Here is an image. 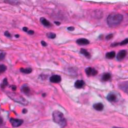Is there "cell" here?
<instances>
[{"mask_svg": "<svg viewBox=\"0 0 128 128\" xmlns=\"http://www.w3.org/2000/svg\"><path fill=\"white\" fill-rule=\"evenodd\" d=\"M123 21V16L120 13H111L107 17V24L109 26H118Z\"/></svg>", "mask_w": 128, "mask_h": 128, "instance_id": "cell-1", "label": "cell"}, {"mask_svg": "<svg viewBox=\"0 0 128 128\" xmlns=\"http://www.w3.org/2000/svg\"><path fill=\"white\" fill-rule=\"evenodd\" d=\"M52 117H53V121L55 123H57L60 127H65L66 126V119L64 117L63 113L60 112V111H54L52 114Z\"/></svg>", "mask_w": 128, "mask_h": 128, "instance_id": "cell-2", "label": "cell"}, {"mask_svg": "<svg viewBox=\"0 0 128 128\" xmlns=\"http://www.w3.org/2000/svg\"><path fill=\"white\" fill-rule=\"evenodd\" d=\"M8 96L11 99H13L14 101H16V102H18V103H20V104H23V105H27V101L24 99V98H22L21 96H18V95H16V94H11V93H8Z\"/></svg>", "mask_w": 128, "mask_h": 128, "instance_id": "cell-3", "label": "cell"}, {"mask_svg": "<svg viewBox=\"0 0 128 128\" xmlns=\"http://www.w3.org/2000/svg\"><path fill=\"white\" fill-rule=\"evenodd\" d=\"M85 72H86V75H87V76H95L96 74H97V71H96V69H94V68H92V67L86 68Z\"/></svg>", "mask_w": 128, "mask_h": 128, "instance_id": "cell-4", "label": "cell"}, {"mask_svg": "<svg viewBox=\"0 0 128 128\" xmlns=\"http://www.w3.org/2000/svg\"><path fill=\"white\" fill-rule=\"evenodd\" d=\"M10 122H11V124H12L13 127H18V126H20L21 124L23 123V120L16 119V118H11V119H10Z\"/></svg>", "mask_w": 128, "mask_h": 128, "instance_id": "cell-5", "label": "cell"}, {"mask_svg": "<svg viewBox=\"0 0 128 128\" xmlns=\"http://www.w3.org/2000/svg\"><path fill=\"white\" fill-rule=\"evenodd\" d=\"M119 88L124 91L125 93H128V81H125V82H122L119 84Z\"/></svg>", "mask_w": 128, "mask_h": 128, "instance_id": "cell-6", "label": "cell"}, {"mask_svg": "<svg viewBox=\"0 0 128 128\" xmlns=\"http://www.w3.org/2000/svg\"><path fill=\"white\" fill-rule=\"evenodd\" d=\"M49 80H50V82H52V83H59V82L61 81V77H60L59 75H52Z\"/></svg>", "mask_w": 128, "mask_h": 128, "instance_id": "cell-7", "label": "cell"}, {"mask_svg": "<svg viewBox=\"0 0 128 128\" xmlns=\"http://www.w3.org/2000/svg\"><path fill=\"white\" fill-rule=\"evenodd\" d=\"M74 86H75V88L77 89H80V88H83L85 86V82L83 80H77L75 82V84H74Z\"/></svg>", "mask_w": 128, "mask_h": 128, "instance_id": "cell-8", "label": "cell"}, {"mask_svg": "<svg viewBox=\"0 0 128 128\" xmlns=\"http://www.w3.org/2000/svg\"><path fill=\"white\" fill-rule=\"evenodd\" d=\"M126 54H127V52H126V50H121V51H119V53H118V55H117V60H122L125 56H126Z\"/></svg>", "mask_w": 128, "mask_h": 128, "instance_id": "cell-9", "label": "cell"}, {"mask_svg": "<svg viewBox=\"0 0 128 128\" xmlns=\"http://www.w3.org/2000/svg\"><path fill=\"white\" fill-rule=\"evenodd\" d=\"M77 44H79V45H87V44H89V41L87 39H85V38H80V39L77 40Z\"/></svg>", "mask_w": 128, "mask_h": 128, "instance_id": "cell-10", "label": "cell"}, {"mask_svg": "<svg viewBox=\"0 0 128 128\" xmlns=\"http://www.w3.org/2000/svg\"><path fill=\"white\" fill-rule=\"evenodd\" d=\"M116 99H117V96H116L115 94H113V93L108 94V96H107V100H108V101H110V102H115Z\"/></svg>", "mask_w": 128, "mask_h": 128, "instance_id": "cell-11", "label": "cell"}, {"mask_svg": "<svg viewBox=\"0 0 128 128\" xmlns=\"http://www.w3.org/2000/svg\"><path fill=\"white\" fill-rule=\"evenodd\" d=\"M40 22H41L42 24H43L44 26H46V27H51V23L49 22V21H48L47 19H45V18H43V17L40 18Z\"/></svg>", "mask_w": 128, "mask_h": 128, "instance_id": "cell-12", "label": "cell"}, {"mask_svg": "<svg viewBox=\"0 0 128 128\" xmlns=\"http://www.w3.org/2000/svg\"><path fill=\"white\" fill-rule=\"evenodd\" d=\"M93 107H94V109H96V110L101 111V110H103V104H101V103H96V104L93 105Z\"/></svg>", "mask_w": 128, "mask_h": 128, "instance_id": "cell-13", "label": "cell"}, {"mask_svg": "<svg viewBox=\"0 0 128 128\" xmlns=\"http://www.w3.org/2000/svg\"><path fill=\"white\" fill-rule=\"evenodd\" d=\"M110 78H111V74L110 73H105L102 76V81H108V80H110Z\"/></svg>", "mask_w": 128, "mask_h": 128, "instance_id": "cell-14", "label": "cell"}, {"mask_svg": "<svg viewBox=\"0 0 128 128\" xmlns=\"http://www.w3.org/2000/svg\"><path fill=\"white\" fill-rule=\"evenodd\" d=\"M115 52L114 51H111V52H108V53H106V58H108V59H113L115 57Z\"/></svg>", "mask_w": 128, "mask_h": 128, "instance_id": "cell-15", "label": "cell"}, {"mask_svg": "<svg viewBox=\"0 0 128 128\" xmlns=\"http://www.w3.org/2000/svg\"><path fill=\"white\" fill-rule=\"evenodd\" d=\"M21 90H22V92H24L25 94H29L30 93V88L27 86V85H23L22 88H21Z\"/></svg>", "mask_w": 128, "mask_h": 128, "instance_id": "cell-16", "label": "cell"}, {"mask_svg": "<svg viewBox=\"0 0 128 128\" xmlns=\"http://www.w3.org/2000/svg\"><path fill=\"white\" fill-rule=\"evenodd\" d=\"M80 53L81 54H83V55H85V57H87V58H90L91 56H90V53L87 51V50H85V49H81L80 50Z\"/></svg>", "mask_w": 128, "mask_h": 128, "instance_id": "cell-17", "label": "cell"}, {"mask_svg": "<svg viewBox=\"0 0 128 128\" xmlns=\"http://www.w3.org/2000/svg\"><path fill=\"white\" fill-rule=\"evenodd\" d=\"M20 72L25 73V74H29V73L32 72V69L31 68H20Z\"/></svg>", "mask_w": 128, "mask_h": 128, "instance_id": "cell-18", "label": "cell"}, {"mask_svg": "<svg viewBox=\"0 0 128 128\" xmlns=\"http://www.w3.org/2000/svg\"><path fill=\"white\" fill-rule=\"evenodd\" d=\"M125 44H128V38H127V39H124L122 42H120V43H115V44H113V46H116V45H125Z\"/></svg>", "mask_w": 128, "mask_h": 128, "instance_id": "cell-19", "label": "cell"}, {"mask_svg": "<svg viewBox=\"0 0 128 128\" xmlns=\"http://www.w3.org/2000/svg\"><path fill=\"white\" fill-rule=\"evenodd\" d=\"M6 66L4 65V64H0V74L1 73H3V72H5L6 71Z\"/></svg>", "mask_w": 128, "mask_h": 128, "instance_id": "cell-20", "label": "cell"}, {"mask_svg": "<svg viewBox=\"0 0 128 128\" xmlns=\"http://www.w3.org/2000/svg\"><path fill=\"white\" fill-rule=\"evenodd\" d=\"M5 55H6V53L3 50H0V61H2L5 58Z\"/></svg>", "mask_w": 128, "mask_h": 128, "instance_id": "cell-21", "label": "cell"}, {"mask_svg": "<svg viewBox=\"0 0 128 128\" xmlns=\"http://www.w3.org/2000/svg\"><path fill=\"white\" fill-rule=\"evenodd\" d=\"M7 85H8V81H7V79H4L2 84H1V88H4L5 86H7Z\"/></svg>", "mask_w": 128, "mask_h": 128, "instance_id": "cell-22", "label": "cell"}, {"mask_svg": "<svg viewBox=\"0 0 128 128\" xmlns=\"http://www.w3.org/2000/svg\"><path fill=\"white\" fill-rule=\"evenodd\" d=\"M47 37H48V38H51V39H54V38L56 37V35H55L54 33H48V34H47Z\"/></svg>", "mask_w": 128, "mask_h": 128, "instance_id": "cell-23", "label": "cell"}, {"mask_svg": "<svg viewBox=\"0 0 128 128\" xmlns=\"http://www.w3.org/2000/svg\"><path fill=\"white\" fill-rule=\"evenodd\" d=\"M4 34H5V36H6V37H11V34H10V33H9L8 31H6V32H5Z\"/></svg>", "mask_w": 128, "mask_h": 128, "instance_id": "cell-24", "label": "cell"}, {"mask_svg": "<svg viewBox=\"0 0 128 128\" xmlns=\"http://www.w3.org/2000/svg\"><path fill=\"white\" fill-rule=\"evenodd\" d=\"M113 37V34H109V35H107V36H106V39H110V38H112Z\"/></svg>", "mask_w": 128, "mask_h": 128, "instance_id": "cell-25", "label": "cell"}, {"mask_svg": "<svg viewBox=\"0 0 128 128\" xmlns=\"http://www.w3.org/2000/svg\"><path fill=\"white\" fill-rule=\"evenodd\" d=\"M67 29H68L69 31H73V30H74V27H71V26H70V27H68Z\"/></svg>", "mask_w": 128, "mask_h": 128, "instance_id": "cell-26", "label": "cell"}, {"mask_svg": "<svg viewBox=\"0 0 128 128\" xmlns=\"http://www.w3.org/2000/svg\"><path fill=\"white\" fill-rule=\"evenodd\" d=\"M27 33H29V34H33V33H34V31H32V30H28Z\"/></svg>", "mask_w": 128, "mask_h": 128, "instance_id": "cell-27", "label": "cell"}, {"mask_svg": "<svg viewBox=\"0 0 128 128\" xmlns=\"http://www.w3.org/2000/svg\"><path fill=\"white\" fill-rule=\"evenodd\" d=\"M23 31H26V32H28V28H27V27H23Z\"/></svg>", "mask_w": 128, "mask_h": 128, "instance_id": "cell-28", "label": "cell"}, {"mask_svg": "<svg viewBox=\"0 0 128 128\" xmlns=\"http://www.w3.org/2000/svg\"><path fill=\"white\" fill-rule=\"evenodd\" d=\"M2 123H3V120H2L1 117H0V125H2Z\"/></svg>", "mask_w": 128, "mask_h": 128, "instance_id": "cell-29", "label": "cell"}, {"mask_svg": "<svg viewBox=\"0 0 128 128\" xmlns=\"http://www.w3.org/2000/svg\"><path fill=\"white\" fill-rule=\"evenodd\" d=\"M11 88H12V90H13V91H15V90H16V87L14 86V85H13V86H11Z\"/></svg>", "mask_w": 128, "mask_h": 128, "instance_id": "cell-30", "label": "cell"}, {"mask_svg": "<svg viewBox=\"0 0 128 128\" xmlns=\"http://www.w3.org/2000/svg\"><path fill=\"white\" fill-rule=\"evenodd\" d=\"M41 44H42V45H43V46H46V43H45V42H44V41H42V42H41Z\"/></svg>", "mask_w": 128, "mask_h": 128, "instance_id": "cell-31", "label": "cell"}, {"mask_svg": "<svg viewBox=\"0 0 128 128\" xmlns=\"http://www.w3.org/2000/svg\"><path fill=\"white\" fill-rule=\"evenodd\" d=\"M55 24H56V25H60V23L58 22V21H55Z\"/></svg>", "mask_w": 128, "mask_h": 128, "instance_id": "cell-32", "label": "cell"}, {"mask_svg": "<svg viewBox=\"0 0 128 128\" xmlns=\"http://www.w3.org/2000/svg\"><path fill=\"white\" fill-rule=\"evenodd\" d=\"M114 128H118V127H114Z\"/></svg>", "mask_w": 128, "mask_h": 128, "instance_id": "cell-33", "label": "cell"}]
</instances>
